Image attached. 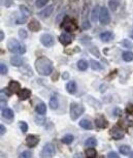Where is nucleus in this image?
Instances as JSON below:
<instances>
[{"label": "nucleus", "instance_id": "20e7f679", "mask_svg": "<svg viewBox=\"0 0 133 158\" xmlns=\"http://www.w3.org/2000/svg\"><path fill=\"white\" fill-rule=\"evenodd\" d=\"M61 27L64 29L66 32H72L77 28L76 23L72 19L68 18V17H65L63 19V22L61 23Z\"/></svg>", "mask_w": 133, "mask_h": 158}, {"label": "nucleus", "instance_id": "4468645a", "mask_svg": "<svg viewBox=\"0 0 133 158\" xmlns=\"http://www.w3.org/2000/svg\"><path fill=\"white\" fill-rule=\"evenodd\" d=\"M18 96L21 100H26V99H28L29 97L31 96V90H29L27 88L21 89L20 91L18 92Z\"/></svg>", "mask_w": 133, "mask_h": 158}, {"label": "nucleus", "instance_id": "c9c22d12", "mask_svg": "<svg viewBox=\"0 0 133 158\" xmlns=\"http://www.w3.org/2000/svg\"><path fill=\"white\" fill-rule=\"evenodd\" d=\"M34 121H35L36 124H38L39 126H42V125H43V124H45V117H36Z\"/></svg>", "mask_w": 133, "mask_h": 158}, {"label": "nucleus", "instance_id": "5701e85b", "mask_svg": "<svg viewBox=\"0 0 133 158\" xmlns=\"http://www.w3.org/2000/svg\"><path fill=\"white\" fill-rule=\"evenodd\" d=\"M122 58L125 62H131L133 60V52L131 51H126L122 54Z\"/></svg>", "mask_w": 133, "mask_h": 158}, {"label": "nucleus", "instance_id": "dca6fc26", "mask_svg": "<svg viewBox=\"0 0 133 158\" xmlns=\"http://www.w3.org/2000/svg\"><path fill=\"white\" fill-rule=\"evenodd\" d=\"M99 37H100V40L102 41H104V43H108V41L113 40V34L110 31H104V32L101 33Z\"/></svg>", "mask_w": 133, "mask_h": 158}, {"label": "nucleus", "instance_id": "c03bdc74", "mask_svg": "<svg viewBox=\"0 0 133 158\" xmlns=\"http://www.w3.org/2000/svg\"><path fill=\"white\" fill-rule=\"evenodd\" d=\"M5 132H6V128H5V126H4L3 124H1V125H0V134L3 135Z\"/></svg>", "mask_w": 133, "mask_h": 158}, {"label": "nucleus", "instance_id": "f3484780", "mask_svg": "<svg viewBox=\"0 0 133 158\" xmlns=\"http://www.w3.org/2000/svg\"><path fill=\"white\" fill-rule=\"evenodd\" d=\"M79 126H81L83 129H86V130L93 129V124H92L91 121L88 120V119H83V120L79 121Z\"/></svg>", "mask_w": 133, "mask_h": 158}, {"label": "nucleus", "instance_id": "37998d69", "mask_svg": "<svg viewBox=\"0 0 133 158\" xmlns=\"http://www.w3.org/2000/svg\"><path fill=\"white\" fill-rule=\"evenodd\" d=\"M107 157H110V158H118V157H119V154H117L116 152H110L107 154Z\"/></svg>", "mask_w": 133, "mask_h": 158}, {"label": "nucleus", "instance_id": "8fccbe9b", "mask_svg": "<svg viewBox=\"0 0 133 158\" xmlns=\"http://www.w3.org/2000/svg\"><path fill=\"white\" fill-rule=\"evenodd\" d=\"M130 157H131V158H133V151L131 152V154H130Z\"/></svg>", "mask_w": 133, "mask_h": 158}, {"label": "nucleus", "instance_id": "c756f323", "mask_svg": "<svg viewBox=\"0 0 133 158\" xmlns=\"http://www.w3.org/2000/svg\"><path fill=\"white\" fill-rule=\"evenodd\" d=\"M90 65H91V68L93 70H96V71H99V70H101V68H102L101 64L96 61V60H91Z\"/></svg>", "mask_w": 133, "mask_h": 158}, {"label": "nucleus", "instance_id": "49530a36", "mask_svg": "<svg viewBox=\"0 0 133 158\" xmlns=\"http://www.w3.org/2000/svg\"><path fill=\"white\" fill-rule=\"evenodd\" d=\"M0 35H1V36H0V40H4V32H3V31H0Z\"/></svg>", "mask_w": 133, "mask_h": 158}, {"label": "nucleus", "instance_id": "ddd939ff", "mask_svg": "<svg viewBox=\"0 0 133 158\" xmlns=\"http://www.w3.org/2000/svg\"><path fill=\"white\" fill-rule=\"evenodd\" d=\"M95 124L98 128H106L108 125V122L106 121V119L103 116H98L95 119Z\"/></svg>", "mask_w": 133, "mask_h": 158}, {"label": "nucleus", "instance_id": "4c0bfd02", "mask_svg": "<svg viewBox=\"0 0 133 158\" xmlns=\"http://www.w3.org/2000/svg\"><path fill=\"white\" fill-rule=\"evenodd\" d=\"M19 35H20L22 40H26V38H27V32H26V30H24V29H20V30H19Z\"/></svg>", "mask_w": 133, "mask_h": 158}, {"label": "nucleus", "instance_id": "bb28decb", "mask_svg": "<svg viewBox=\"0 0 133 158\" xmlns=\"http://www.w3.org/2000/svg\"><path fill=\"white\" fill-rule=\"evenodd\" d=\"M77 68H79V70H82V71L87 70V68H88V62L84 59L79 60V62H77Z\"/></svg>", "mask_w": 133, "mask_h": 158}, {"label": "nucleus", "instance_id": "f704fd0d", "mask_svg": "<svg viewBox=\"0 0 133 158\" xmlns=\"http://www.w3.org/2000/svg\"><path fill=\"white\" fill-rule=\"evenodd\" d=\"M19 126H20V129L23 131V132H27L28 130V124L24 121H20L19 122Z\"/></svg>", "mask_w": 133, "mask_h": 158}, {"label": "nucleus", "instance_id": "1a4fd4ad", "mask_svg": "<svg viewBox=\"0 0 133 158\" xmlns=\"http://www.w3.org/2000/svg\"><path fill=\"white\" fill-rule=\"evenodd\" d=\"M39 141H40L39 137L34 134H29L27 135V137H26V144H27L29 148H34L38 145Z\"/></svg>", "mask_w": 133, "mask_h": 158}, {"label": "nucleus", "instance_id": "58836bf2", "mask_svg": "<svg viewBox=\"0 0 133 158\" xmlns=\"http://www.w3.org/2000/svg\"><path fill=\"white\" fill-rule=\"evenodd\" d=\"M20 156L22 158H28V157H32V153H31L30 151H23L21 153Z\"/></svg>", "mask_w": 133, "mask_h": 158}, {"label": "nucleus", "instance_id": "de8ad7c7", "mask_svg": "<svg viewBox=\"0 0 133 158\" xmlns=\"http://www.w3.org/2000/svg\"><path fill=\"white\" fill-rule=\"evenodd\" d=\"M130 37H131V38H133V30H131V31H130Z\"/></svg>", "mask_w": 133, "mask_h": 158}, {"label": "nucleus", "instance_id": "cd10ccee", "mask_svg": "<svg viewBox=\"0 0 133 158\" xmlns=\"http://www.w3.org/2000/svg\"><path fill=\"white\" fill-rule=\"evenodd\" d=\"M85 145H86L87 147H96V146H97V140H96L95 137H89L86 140Z\"/></svg>", "mask_w": 133, "mask_h": 158}, {"label": "nucleus", "instance_id": "39448f33", "mask_svg": "<svg viewBox=\"0 0 133 158\" xmlns=\"http://www.w3.org/2000/svg\"><path fill=\"white\" fill-rule=\"evenodd\" d=\"M99 22L101 25H108L110 22V17L108 9L105 6H102L100 8V14H99Z\"/></svg>", "mask_w": 133, "mask_h": 158}, {"label": "nucleus", "instance_id": "7ed1b4c3", "mask_svg": "<svg viewBox=\"0 0 133 158\" xmlns=\"http://www.w3.org/2000/svg\"><path fill=\"white\" fill-rule=\"evenodd\" d=\"M84 106L79 103H72L70 104V118L71 120H76L84 113Z\"/></svg>", "mask_w": 133, "mask_h": 158}, {"label": "nucleus", "instance_id": "ea45409f", "mask_svg": "<svg viewBox=\"0 0 133 158\" xmlns=\"http://www.w3.org/2000/svg\"><path fill=\"white\" fill-rule=\"evenodd\" d=\"M26 21H27V17L22 16L21 18H18V19H17V20H16V23H17V24H24Z\"/></svg>", "mask_w": 133, "mask_h": 158}, {"label": "nucleus", "instance_id": "412c9836", "mask_svg": "<svg viewBox=\"0 0 133 158\" xmlns=\"http://www.w3.org/2000/svg\"><path fill=\"white\" fill-rule=\"evenodd\" d=\"M50 108L52 110H57L59 108V100L55 95H53L50 99Z\"/></svg>", "mask_w": 133, "mask_h": 158}, {"label": "nucleus", "instance_id": "72a5a7b5", "mask_svg": "<svg viewBox=\"0 0 133 158\" xmlns=\"http://www.w3.org/2000/svg\"><path fill=\"white\" fill-rule=\"evenodd\" d=\"M48 2H49V0H36L35 5L36 7H38V8H42V7L45 6Z\"/></svg>", "mask_w": 133, "mask_h": 158}, {"label": "nucleus", "instance_id": "2f4dec72", "mask_svg": "<svg viewBox=\"0 0 133 158\" xmlns=\"http://www.w3.org/2000/svg\"><path fill=\"white\" fill-rule=\"evenodd\" d=\"M20 11H21V13L23 16H25V17H27L28 18V16H30V11H29V8L28 7H26L25 5H20Z\"/></svg>", "mask_w": 133, "mask_h": 158}, {"label": "nucleus", "instance_id": "a19ab883", "mask_svg": "<svg viewBox=\"0 0 133 158\" xmlns=\"http://www.w3.org/2000/svg\"><path fill=\"white\" fill-rule=\"evenodd\" d=\"M113 114L116 117H119V116H121V114H122V110H121L120 108H115L113 111Z\"/></svg>", "mask_w": 133, "mask_h": 158}, {"label": "nucleus", "instance_id": "b1692460", "mask_svg": "<svg viewBox=\"0 0 133 158\" xmlns=\"http://www.w3.org/2000/svg\"><path fill=\"white\" fill-rule=\"evenodd\" d=\"M35 111L36 113L39 114V115H45V113H47V106H45V103H39L36 106Z\"/></svg>", "mask_w": 133, "mask_h": 158}, {"label": "nucleus", "instance_id": "aec40b11", "mask_svg": "<svg viewBox=\"0 0 133 158\" xmlns=\"http://www.w3.org/2000/svg\"><path fill=\"white\" fill-rule=\"evenodd\" d=\"M53 11H54V6L50 5V6L45 7V11H40V13H39V16L42 17V18H48V17H50L51 14H52Z\"/></svg>", "mask_w": 133, "mask_h": 158}, {"label": "nucleus", "instance_id": "a18cd8bd", "mask_svg": "<svg viewBox=\"0 0 133 158\" xmlns=\"http://www.w3.org/2000/svg\"><path fill=\"white\" fill-rule=\"evenodd\" d=\"M68 77H69L68 72H64V74H62V79H63V80H67V79H68Z\"/></svg>", "mask_w": 133, "mask_h": 158}, {"label": "nucleus", "instance_id": "6e6552de", "mask_svg": "<svg viewBox=\"0 0 133 158\" xmlns=\"http://www.w3.org/2000/svg\"><path fill=\"white\" fill-rule=\"evenodd\" d=\"M40 43H42L45 47L50 48L54 45V37H53L51 34H48V33H45L40 36Z\"/></svg>", "mask_w": 133, "mask_h": 158}, {"label": "nucleus", "instance_id": "0eeeda50", "mask_svg": "<svg viewBox=\"0 0 133 158\" xmlns=\"http://www.w3.org/2000/svg\"><path fill=\"white\" fill-rule=\"evenodd\" d=\"M110 134H112V137L115 138V140H122L125 135V132L119 126H113L112 130H110Z\"/></svg>", "mask_w": 133, "mask_h": 158}, {"label": "nucleus", "instance_id": "a878e982", "mask_svg": "<svg viewBox=\"0 0 133 158\" xmlns=\"http://www.w3.org/2000/svg\"><path fill=\"white\" fill-rule=\"evenodd\" d=\"M73 140H74V137L72 134H65L64 137L61 138V142L65 145H69L73 142Z\"/></svg>", "mask_w": 133, "mask_h": 158}, {"label": "nucleus", "instance_id": "423d86ee", "mask_svg": "<svg viewBox=\"0 0 133 158\" xmlns=\"http://www.w3.org/2000/svg\"><path fill=\"white\" fill-rule=\"evenodd\" d=\"M55 155V146L51 143H48L43 146L40 156L42 157H53Z\"/></svg>", "mask_w": 133, "mask_h": 158}, {"label": "nucleus", "instance_id": "e433bc0d", "mask_svg": "<svg viewBox=\"0 0 133 158\" xmlns=\"http://www.w3.org/2000/svg\"><path fill=\"white\" fill-rule=\"evenodd\" d=\"M0 74H1L2 76L7 74V67H6L5 64H3V63H1V64H0Z\"/></svg>", "mask_w": 133, "mask_h": 158}, {"label": "nucleus", "instance_id": "79ce46f5", "mask_svg": "<svg viewBox=\"0 0 133 158\" xmlns=\"http://www.w3.org/2000/svg\"><path fill=\"white\" fill-rule=\"evenodd\" d=\"M82 27H83L84 30H88V29H90L91 28V24H90V22L89 21H85L84 23H83V25H82Z\"/></svg>", "mask_w": 133, "mask_h": 158}, {"label": "nucleus", "instance_id": "c85d7f7f", "mask_svg": "<svg viewBox=\"0 0 133 158\" xmlns=\"http://www.w3.org/2000/svg\"><path fill=\"white\" fill-rule=\"evenodd\" d=\"M96 155H97V152H96V150L94 149V147H90L89 149L86 150V156L87 157L94 158V157H96Z\"/></svg>", "mask_w": 133, "mask_h": 158}, {"label": "nucleus", "instance_id": "393cba45", "mask_svg": "<svg viewBox=\"0 0 133 158\" xmlns=\"http://www.w3.org/2000/svg\"><path fill=\"white\" fill-rule=\"evenodd\" d=\"M119 5H120V0H110V2H108V6H110L112 11H117Z\"/></svg>", "mask_w": 133, "mask_h": 158}, {"label": "nucleus", "instance_id": "9b49d317", "mask_svg": "<svg viewBox=\"0 0 133 158\" xmlns=\"http://www.w3.org/2000/svg\"><path fill=\"white\" fill-rule=\"evenodd\" d=\"M28 28L29 30L33 31V32H38V31L42 29V25H40V23L37 20L33 19V20H31L28 23Z\"/></svg>", "mask_w": 133, "mask_h": 158}, {"label": "nucleus", "instance_id": "9d476101", "mask_svg": "<svg viewBox=\"0 0 133 158\" xmlns=\"http://www.w3.org/2000/svg\"><path fill=\"white\" fill-rule=\"evenodd\" d=\"M59 40L63 46H68L71 43V41H72V36L69 34V32L68 33L63 32V33H61V35L59 36Z\"/></svg>", "mask_w": 133, "mask_h": 158}, {"label": "nucleus", "instance_id": "09e8293b", "mask_svg": "<svg viewBox=\"0 0 133 158\" xmlns=\"http://www.w3.org/2000/svg\"><path fill=\"white\" fill-rule=\"evenodd\" d=\"M74 157H82V155L81 154H76L74 155Z\"/></svg>", "mask_w": 133, "mask_h": 158}, {"label": "nucleus", "instance_id": "2eb2a0df", "mask_svg": "<svg viewBox=\"0 0 133 158\" xmlns=\"http://www.w3.org/2000/svg\"><path fill=\"white\" fill-rule=\"evenodd\" d=\"M21 86H20V83L16 82V81H11L8 84V89L11 91V93H18L20 91Z\"/></svg>", "mask_w": 133, "mask_h": 158}, {"label": "nucleus", "instance_id": "473e14b6", "mask_svg": "<svg viewBox=\"0 0 133 158\" xmlns=\"http://www.w3.org/2000/svg\"><path fill=\"white\" fill-rule=\"evenodd\" d=\"M121 45H122L124 48H127V49H132L133 48V43L128 40H123L122 41H121Z\"/></svg>", "mask_w": 133, "mask_h": 158}, {"label": "nucleus", "instance_id": "f257e3e1", "mask_svg": "<svg viewBox=\"0 0 133 158\" xmlns=\"http://www.w3.org/2000/svg\"><path fill=\"white\" fill-rule=\"evenodd\" d=\"M34 65H35L36 71L39 74H42V76H49V74H52L53 69H54L53 62L51 61L49 58L45 57V56L37 58Z\"/></svg>", "mask_w": 133, "mask_h": 158}, {"label": "nucleus", "instance_id": "f8f14e48", "mask_svg": "<svg viewBox=\"0 0 133 158\" xmlns=\"http://www.w3.org/2000/svg\"><path fill=\"white\" fill-rule=\"evenodd\" d=\"M1 115H2V117L5 118L6 120H11V121H13V119H14V111L11 110V109H9V108L2 109Z\"/></svg>", "mask_w": 133, "mask_h": 158}, {"label": "nucleus", "instance_id": "a211bd4d", "mask_svg": "<svg viewBox=\"0 0 133 158\" xmlns=\"http://www.w3.org/2000/svg\"><path fill=\"white\" fill-rule=\"evenodd\" d=\"M24 62V59L21 58L20 56H14V57L11 58V64L14 65V66L20 67Z\"/></svg>", "mask_w": 133, "mask_h": 158}, {"label": "nucleus", "instance_id": "7c9ffc66", "mask_svg": "<svg viewBox=\"0 0 133 158\" xmlns=\"http://www.w3.org/2000/svg\"><path fill=\"white\" fill-rule=\"evenodd\" d=\"M120 153H121V154H123V155L129 154V153H130V147H129V146H127V145L121 146V147H120Z\"/></svg>", "mask_w": 133, "mask_h": 158}, {"label": "nucleus", "instance_id": "4be33fe9", "mask_svg": "<svg viewBox=\"0 0 133 158\" xmlns=\"http://www.w3.org/2000/svg\"><path fill=\"white\" fill-rule=\"evenodd\" d=\"M98 9H99V6L96 5L93 8L92 13H91V20L93 22H96L99 19V14H100V11H98Z\"/></svg>", "mask_w": 133, "mask_h": 158}, {"label": "nucleus", "instance_id": "6ab92c4d", "mask_svg": "<svg viewBox=\"0 0 133 158\" xmlns=\"http://www.w3.org/2000/svg\"><path fill=\"white\" fill-rule=\"evenodd\" d=\"M76 83L74 81H70L66 84V90L70 94H74L76 92Z\"/></svg>", "mask_w": 133, "mask_h": 158}, {"label": "nucleus", "instance_id": "f03ea898", "mask_svg": "<svg viewBox=\"0 0 133 158\" xmlns=\"http://www.w3.org/2000/svg\"><path fill=\"white\" fill-rule=\"evenodd\" d=\"M7 49L9 52L14 53V54H20L23 55L26 53V47L21 43L19 40H14V38H11L7 43Z\"/></svg>", "mask_w": 133, "mask_h": 158}]
</instances>
